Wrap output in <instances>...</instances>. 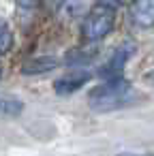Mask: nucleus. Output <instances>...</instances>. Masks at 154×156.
Masks as SVG:
<instances>
[{"mask_svg": "<svg viewBox=\"0 0 154 156\" xmlns=\"http://www.w3.org/2000/svg\"><path fill=\"white\" fill-rule=\"evenodd\" d=\"M92 2H94V0H66V9H69L71 15L79 17V15L88 13V9L92 7Z\"/></svg>", "mask_w": 154, "mask_h": 156, "instance_id": "6e6552de", "label": "nucleus"}, {"mask_svg": "<svg viewBox=\"0 0 154 156\" xmlns=\"http://www.w3.org/2000/svg\"><path fill=\"white\" fill-rule=\"evenodd\" d=\"M133 98H135L133 86L122 77H113V79H107L103 86H96L90 92L88 103L94 111H113V109L126 107L128 103H133Z\"/></svg>", "mask_w": 154, "mask_h": 156, "instance_id": "f257e3e1", "label": "nucleus"}, {"mask_svg": "<svg viewBox=\"0 0 154 156\" xmlns=\"http://www.w3.org/2000/svg\"><path fill=\"white\" fill-rule=\"evenodd\" d=\"M22 113V103L15 98L0 96V118H15Z\"/></svg>", "mask_w": 154, "mask_h": 156, "instance_id": "423d86ee", "label": "nucleus"}, {"mask_svg": "<svg viewBox=\"0 0 154 156\" xmlns=\"http://www.w3.org/2000/svg\"><path fill=\"white\" fill-rule=\"evenodd\" d=\"M98 2H101L105 9H118V7L124 2V0H98Z\"/></svg>", "mask_w": 154, "mask_h": 156, "instance_id": "9d476101", "label": "nucleus"}, {"mask_svg": "<svg viewBox=\"0 0 154 156\" xmlns=\"http://www.w3.org/2000/svg\"><path fill=\"white\" fill-rule=\"evenodd\" d=\"M88 79H90V73H86V71L69 73V75H64V77L56 79L54 88H56V92H58V94H71V92L79 90V88H81Z\"/></svg>", "mask_w": 154, "mask_h": 156, "instance_id": "39448f33", "label": "nucleus"}, {"mask_svg": "<svg viewBox=\"0 0 154 156\" xmlns=\"http://www.w3.org/2000/svg\"><path fill=\"white\" fill-rule=\"evenodd\" d=\"M131 20L139 28H152L154 26V0H135L128 11Z\"/></svg>", "mask_w": 154, "mask_h": 156, "instance_id": "20e7f679", "label": "nucleus"}, {"mask_svg": "<svg viewBox=\"0 0 154 156\" xmlns=\"http://www.w3.org/2000/svg\"><path fill=\"white\" fill-rule=\"evenodd\" d=\"M135 51V47L131 45V43H126V45H122L120 49H116L113 51V56L101 66V71H98V75L103 77V79H113V77H118L120 73H122V69H124V64L128 62V58H131V54Z\"/></svg>", "mask_w": 154, "mask_h": 156, "instance_id": "7ed1b4c3", "label": "nucleus"}, {"mask_svg": "<svg viewBox=\"0 0 154 156\" xmlns=\"http://www.w3.org/2000/svg\"><path fill=\"white\" fill-rule=\"evenodd\" d=\"M11 45H13V34H11V30L0 28V56L7 54V51L11 49Z\"/></svg>", "mask_w": 154, "mask_h": 156, "instance_id": "1a4fd4ad", "label": "nucleus"}, {"mask_svg": "<svg viewBox=\"0 0 154 156\" xmlns=\"http://www.w3.org/2000/svg\"><path fill=\"white\" fill-rule=\"evenodd\" d=\"M111 28H113V15L109 11H96V13L86 17L81 32L88 41H98L105 34H109Z\"/></svg>", "mask_w": 154, "mask_h": 156, "instance_id": "f03ea898", "label": "nucleus"}, {"mask_svg": "<svg viewBox=\"0 0 154 156\" xmlns=\"http://www.w3.org/2000/svg\"><path fill=\"white\" fill-rule=\"evenodd\" d=\"M54 66H56V60L43 58V60H34V62L26 64V66H24V73H26V75H37V73H45V71H49V69H54Z\"/></svg>", "mask_w": 154, "mask_h": 156, "instance_id": "0eeeda50", "label": "nucleus"}, {"mask_svg": "<svg viewBox=\"0 0 154 156\" xmlns=\"http://www.w3.org/2000/svg\"><path fill=\"white\" fill-rule=\"evenodd\" d=\"M17 5H20L22 9H32V7L39 5V0H17Z\"/></svg>", "mask_w": 154, "mask_h": 156, "instance_id": "9b49d317", "label": "nucleus"}]
</instances>
